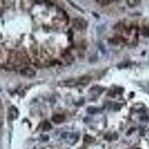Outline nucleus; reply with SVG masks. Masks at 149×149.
Listing matches in <instances>:
<instances>
[{"label": "nucleus", "instance_id": "nucleus-9", "mask_svg": "<svg viewBox=\"0 0 149 149\" xmlns=\"http://www.w3.org/2000/svg\"><path fill=\"white\" fill-rule=\"evenodd\" d=\"M128 5H129L131 7H134V6L138 5L140 3L139 1H128Z\"/></svg>", "mask_w": 149, "mask_h": 149}, {"label": "nucleus", "instance_id": "nucleus-7", "mask_svg": "<svg viewBox=\"0 0 149 149\" xmlns=\"http://www.w3.org/2000/svg\"><path fill=\"white\" fill-rule=\"evenodd\" d=\"M87 112L90 114H95L98 112V109L94 107H90L87 108Z\"/></svg>", "mask_w": 149, "mask_h": 149}, {"label": "nucleus", "instance_id": "nucleus-4", "mask_svg": "<svg viewBox=\"0 0 149 149\" xmlns=\"http://www.w3.org/2000/svg\"><path fill=\"white\" fill-rule=\"evenodd\" d=\"M18 116V111L14 107H12L11 109H10V116L12 119H14L17 117Z\"/></svg>", "mask_w": 149, "mask_h": 149}, {"label": "nucleus", "instance_id": "nucleus-1", "mask_svg": "<svg viewBox=\"0 0 149 149\" xmlns=\"http://www.w3.org/2000/svg\"><path fill=\"white\" fill-rule=\"evenodd\" d=\"M73 25L77 29H83L87 27V23L82 18H77L73 20Z\"/></svg>", "mask_w": 149, "mask_h": 149}, {"label": "nucleus", "instance_id": "nucleus-2", "mask_svg": "<svg viewBox=\"0 0 149 149\" xmlns=\"http://www.w3.org/2000/svg\"><path fill=\"white\" fill-rule=\"evenodd\" d=\"M21 74L24 76L29 77V78H31V77H34L35 75V72H34V70H32L31 69H29V68H24L21 70Z\"/></svg>", "mask_w": 149, "mask_h": 149}, {"label": "nucleus", "instance_id": "nucleus-10", "mask_svg": "<svg viewBox=\"0 0 149 149\" xmlns=\"http://www.w3.org/2000/svg\"><path fill=\"white\" fill-rule=\"evenodd\" d=\"M142 34H143L145 37H149V29L147 28V29H145L143 31H142Z\"/></svg>", "mask_w": 149, "mask_h": 149}, {"label": "nucleus", "instance_id": "nucleus-8", "mask_svg": "<svg viewBox=\"0 0 149 149\" xmlns=\"http://www.w3.org/2000/svg\"><path fill=\"white\" fill-rule=\"evenodd\" d=\"M51 124H49V122H45L44 123H43V131H49V130L51 129Z\"/></svg>", "mask_w": 149, "mask_h": 149}, {"label": "nucleus", "instance_id": "nucleus-6", "mask_svg": "<svg viewBox=\"0 0 149 149\" xmlns=\"http://www.w3.org/2000/svg\"><path fill=\"white\" fill-rule=\"evenodd\" d=\"M90 81V78H89V77H83V78L79 79L78 83H81V84H83V85H86V84L89 83Z\"/></svg>", "mask_w": 149, "mask_h": 149}, {"label": "nucleus", "instance_id": "nucleus-11", "mask_svg": "<svg viewBox=\"0 0 149 149\" xmlns=\"http://www.w3.org/2000/svg\"><path fill=\"white\" fill-rule=\"evenodd\" d=\"M137 149H139V148H137Z\"/></svg>", "mask_w": 149, "mask_h": 149}, {"label": "nucleus", "instance_id": "nucleus-3", "mask_svg": "<svg viewBox=\"0 0 149 149\" xmlns=\"http://www.w3.org/2000/svg\"><path fill=\"white\" fill-rule=\"evenodd\" d=\"M77 84V82L74 80L65 81L60 82V85L64 86V87H73Z\"/></svg>", "mask_w": 149, "mask_h": 149}, {"label": "nucleus", "instance_id": "nucleus-5", "mask_svg": "<svg viewBox=\"0 0 149 149\" xmlns=\"http://www.w3.org/2000/svg\"><path fill=\"white\" fill-rule=\"evenodd\" d=\"M52 120L57 123H60L64 122V116L63 115H55L52 117Z\"/></svg>", "mask_w": 149, "mask_h": 149}]
</instances>
